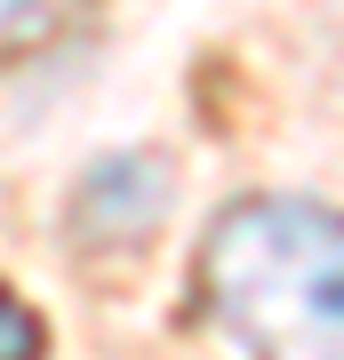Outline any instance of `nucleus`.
Wrapping results in <instances>:
<instances>
[{
  "instance_id": "f257e3e1",
  "label": "nucleus",
  "mask_w": 344,
  "mask_h": 360,
  "mask_svg": "<svg viewBox=\"0 0 344 360\" xmlns=\"http://www.w3.org/2000/svg\"><path fill=\"white\" fill-rule=\"evenodd\" d=\"M208 312L248 360H344V217L320 200H241L200 248Z\"/></svg>"
},
{
  "instance_id": "f03ea898",
  "label": "nucleus",
  "mask_w": 344,
  "mask_h": 360,
  "mask_svg": "<svg viewBox=\"0 0 344 360\" xmlns=\"http://www.w3.org/2000/svg\"><path fill=\"white\" fill-rule=\"evenodd\" d=\"M64 16H72V0H0V56H8V49H32V40H49Z\"/></svg>"
},
{
  "instance_id": "7ed1b4c3",
  "label": "nucleus",
  "mask_w": 344,
  "mask_h": 360,
  "mask_svg": "<svg viewBox=\"0 0 344 360\" xmlns=\"http://www.w3.org/2000/svg\"><path fill=\"white\" fill-rule=\"evenodd\" d=\"M40 345H49V336H40L32 304H25V296H8V288H0V360H40Z\"/></svg>"
}]
</instances>
